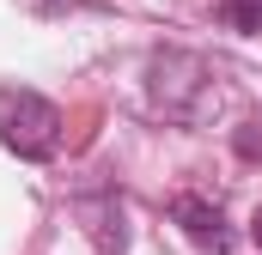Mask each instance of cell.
<instances>
[{"instance_id":"1","label":"cell","mask_w":262,"mask_h":255,"mask_svg":"<svg viewBox=\"0 0 262 255\" xmlns=\"http://www.w3.org/2000/svg\"><path fill=\"white\" fill-rule=\"evenodd\" d=\"M0 146L18 158H55L61 152V110L25 85H0Z\"/></svg>"},{"instance_id":"2","label":"cell","mask_w":262,"mask_h":255,"mask_svg":"<svg viewBox=\"0 0 262 255\" xmlns=\"http://www.w3.org/2000/svg\"><path fill=\"white\" fill-rule=\"evenodd\" d=\"M171 213H177V225L189 231V243H195L201 255H232V231H226L220 207H207V200H195V194H183Z\"/></svg>"},{"instance_id":"3","label":"cell","mask_w":262,"mask_h":255,"mask_svg":"<svg viewBox=\"0 0 262 255\" xmlns=\"http://www.w3.org/2000/svg\"><path fill=\"white\" fill-rule=\"evenodd\" d=\"M232 31H262V0H220Z\"/></svg>"},{"instance_id":"4","label":"cell","mask_w":262,"mask_h":255,"mask_svg":"<svg viewBox=\"0 0 262 255\" xmlns=\"http://www.w3.org/2000/svg\"><path fill=\"white\" fill-rule=\"evenodd\" d=\"M238 152H244V158H262V122H244V134H238Z\"/></svg>"},{"instance_id":"5","label":"cell","mask_w":262,"mask_h":255,"mask_svg":"<svg viewBox=\"0 0 262 255\" xmlns=\"http://www.w3.org/2000/svg\"><path fill=\"white\" fill-rule=\"evenodd\" d=\"M250 237H256V249H262V207H256V219H250Z\"/></svg>"}]
</instances>
